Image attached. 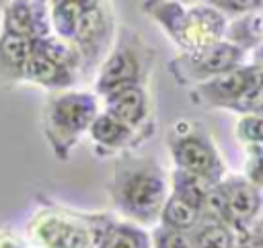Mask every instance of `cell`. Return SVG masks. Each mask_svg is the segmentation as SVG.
<instances>
[{
	"mask_svg": "<svg viewBox=\"0 0 263 248\" xmlns=\"http://www.w3.org/2000/svg\"><path fill=\"white\" fill-rule=\"evenodd\" d=\"M142 10L181 49H197L224 39L228 18L208 2L181 4L175 0H144Z\"/></svg>",
	"mask_w": 263,
	"mask_h": 248,
	"instance_id": "cell-2",
	"label": "cell"
},
{
	"mask_svg": "<svg viewBox=\"0 0 263 248\" xmlns=\"http://www.w3.org/2000/svg\"><path fill=\"white\" fill-rule=\"evenodd\" d=\"M236 133L240 139L251 141V143H261L263 146V113H247L238 125Z\"/></svg>",
	"mask_w": 263,
	"mask_h": 248,
	"instance_id": "cell-20",
	"label": "cell"
},
{
	"mask_svg": "<svg viewBox=\"0 0 263 248\" xmlns=\"http://www.w3.org/2000/svg\"><path fill=\"white\" fill-rule=\"evenodd\" d=\"M175 2H181V4H195V2H205V0H175Z\"/></svg>",
	"mask_w": 263,
	"mask_h": 248,
	"instance_id": "cell-27",
	"label": "cell"
},
{
	"mask_svg": "<svg viewBox=\"0 0 263 248\" xmlns=\"http://www.w3.org/2000/svg\"><path fill=\"white\" fill-rule=\"evenodd\" d=\"M8 2H10V0H0V12H2V8H4Z\"/></svg>",
	"mask_w": 263,
	"mask_h": 248,
	"instance_id": "cell-28",
	"label": "cell"
},
{
	"mask_svg": "<svg viewBox=\"0 0 263 248\" xmlns=\"http://www.w3.org/2000/svg\"><path fill=\"white\" fill-rule=\"evenodd\" d=\"M247 178L255 187H263V146L261 143H253L249 164H247Z\"/></svg>",
	"mask_w": 263,
	"mask_h": 248,
	"instance_id": "cell-22",
	"label": "cell"
},
{
	"mask_svg": "<svg viewBox=\"0 0 263 248\" xmlns=\"http://www.w3.org/2000/svg\"><path fill=\"white\" fill-rule=\"evenodd\" d=\"M234 248H263V219L255 221L247 232L238 234Z\"/></svg>",
	"mask_w": 263,
	"mask_h": 248,
	"instance_id": "cell-23",
	"label": "cell"
},
{
	"mask_svg": "<svg viewBox=\"0 0 263 248\" xmlns=\"http://www.w3.org/2000/svg\"><path fill=\"white\" fill-rule=\"evenodd\" d=\"M103 111L132 127H156L146 86H127L101 98Z\"/></svg>",
	"mask_w": 263,
	"mask_h": 248,
	"instance_id": "cell-13",
	"label": "cell"
},
{
	"mask_svg": "<svg viewBox=\"0 0 263 248\" xmlns=\"http://www.w3.org/2000/svg\"><path fill=\"white\" fill-rule=\"evenodd\" d=\"M68 2H74V4H80V6H92V4H97L101 0H68Z\"/></svg>",
	"mask_w": 263,
	"mask_h": 248,
	"instance_id": "cell-25",
	"label": "cell"
},
{
	"mask_svg": "<svg viewBox=\"0 0 263 248\" xmlns=\"http://www.w3.org/2000/svg\"><path fill=\"white\" fill-rule=\"evenodd\" d=\"M2 33L29 39L53 33L47 0H10L2 8Z\"/></svg>",
	"mask_w": 263,
	"mask_h": 248,
	"instance_id": "cell-11",
	"label": "cell"
},
{
	"mask_svg": "<svg viewBox=\"0 0 263 248\" xmlns=\"http://www.w3.org/2000/svg\"><path fill=\"white\" fill-rule=\"evenodd\" d=\"M205 2L216 6L224 14H236V16L255 12L263 6V0H205Z\"/></svg>",
	"mask_w": 263,
	"mask_h": 248,
	"instance_id": "cell-21",
	"label": "cell"
},
{
	"mask_svg": "<svg viewBox=\"0 0 263 248\" xmlns=\"http://www.w3.org/2000/svg\"><path fill=\"white\" fill-rule=\"evenodd\" d=\"M99 115V96L88 90H58L43 107V135L60 162H68L80 137L88 133L90 123Z\"/></svg>",
	"mask_w": 263,
	"mask_h": 248,
	"instance_id": "cell-3",
	"label": "cell"
},
{
	"mask_svg": "<svg viewBox=\"0 0 263 248\" xmlns=\"http://www.w3.org/2000/svg\"><path fill=\"white\" fill-rule=\"evenodd\" d=\"M154 64V49L129 27H121L95 78V94L101 98L127 86H146Z\"/></svg>",
	"mask_w": 263,
	"mask_h": 248,
	"instance_id": "cell-4",
	"label": "cell"
},
{
	"mask_svg": "<svg viewBox=\"0 0 263 248\" xmlns=\"http://www.w3.org/2000/svg\"><path fill=\"white\" fill-rule=\"evenodd\" d=\"M261 35H263V14L247 12L226 27L224 39L232 41L234 45L247 51V49H257L261 45Z\"/></svg>",
	"mask_w": 263,
	"mask_h": 248,
	"instance_id": "cell-18",
	"label": "cell"
},
{
	"mask_svg": "<svg viewBox=\"0 0 263 248\" xmlns=\"http://www.w3.org/2000/svg\"><path fill=\"white\" fill-rule=\"evenodd\" d=\"M156 127H132L113 115L99 111L88 127V137L92 141L95 154L99 158H113L117 154L134 152L144 141L152 137Z\"/></svg>",
	"mask_w": 263,
	"mask_h": 248,
	"instance_id": "cell-10",
	"label": "cell"
},
{
	"mask_svg": "<svg viewBox=\"0 0 263 248\" xmlns=\"http://www.w3.org/2000/svg\"><path fill=\"white\" fill-rule=\"evenodd\" d=\"M35 39L0 33V84H21Z\"/></svg>",
	"mask_w": 263,
	"mask_h": 248,
	"instance_id": "cell-15",
	"label": "cell"
},
{
	"mask_svg": "<svg viewBox=\"0 0 263 248\" xmlns=\"http://www.w3.org/2000/svg\"><path fill=\"white\" fill-rule=\"evenodd\" d=\"M201 209H197L195 205L187 203L185 199L173 195L168 191V197L162 205V211H160V217L158 221L162 225H168V228H177V230H185V232H191L199 219H201Z\"/></svg>",
	"mask_w": 263,
	"mask_h": 248,
	"instance_id": "cell-17",
	"label": "cell"
},
{
	"mask_svg": "<svg viewBox=\"0 0 263 248\" xmlns=\"http://www.w3.org/2000/svg\"><path fill=\"white\" fill-rule=\"evenodd\" d=\"M259 207V187H255L249 178L232 176L210 187L203 205V215L220 219L234 234H242L255 223Z\"/></svg>",
	"mask_w": 263,
	"mask_h": 248,
	"instance_id": "cell-7",
	"label": "cell"
},
{
	"mask_svg": "<svg viewBox=\"0 0 263 248\" xmlns=\"http://www.w3.org/2000/svg\"><path fill=\"white\" fill-rule=\"evenodd\" d=\"M168 187L166 172L156 160L136 158L107 180V197L117 215L138 225H150L160 217Z\"/></svg>",
	"mask_w": 263,
	"mask_h": 248,
	"instance_id": "cell-1",
	"label": "cell"
},
{
	"mask_svg": "<svg viewBox=\"0 0 263 248\" xmlns=\"http://www.w3.org/2000/svg\"><path fill=\"white\" fill-rule=\"evenodd\" d=\"M92 248H152V238L144 230L125 217L113 213H99L95 225Z\"/></svg>",
	"mask_w": 263,
	"mask_h": 248,
	"instance_id": "cell-12",
	"label": "cell"
},
{
	"mask_svg": "<svg viewBox=\"0 0 263 248\" xmlns=\"http://www.w3.org/2000/svg\"><path fill=\"white\" fill-rule=\"evenodd\" d=\"M78 80V72L51 59L47 53H43L37 43L33 45V53L29 55L25 70H23V82L27 84H35L47 90H66L72 88Z\"/></svg>",
	"mask_w": 263,
	"mask_h": 248,
	"instance_id": "cell-14",
	"label": "cell"
},
{
	"mask_svg": "<svg viewBox=\"0 0 263 248\" xmlns=\"http://www.w3.org/2000/svg\"><path fill=\"white\" fill-rule=\"evenodd\" d=\"M97 211H78L51 199L27 221V236L37 248H92Z\"/></svg>",
	"mask_w": 263,
	"mask_h": 248,
	"instance_id": "cell-5",
	"label": "cell"
},
{
	"mask_svg": "<svg viewBox=\"0 0 263 248\" xmlns=\"http://www.w3.org/2000/svg\"><path fill=\"white\" fill-rule=\"evenodd\" d=\"M257 59H263V35H261V45L257 47Z\"/></svg>",
	"mask_w": 263,
	"mask_h": 248,
	"instance_id": "cell-26",
	"label": "cell"
},
{
	"mask_svg": "<svg viewBox=\"0 0 263 248\" xmlns=\"http://www.w3.org/2000/svg\"><path fill=\"white\" fill-rule=\"evenodd\" d=\"M166 146L177 168L201 178L210 187L222 180L224 162L216 146L203 131L191 127L187 121H179L171 129L166 137Z\"/></svg>",
	"mask_w": 263,
	"mask_h": 248,
	"instance_id": "cell-6",
	"label": "cell"
},
{
	"mask_svg": "<svg viewBox=\"0 0 263 248\" xmlns=\"http://www.w3.org/2000/svg\"><path fill=\"white\" fill-rule=\"evenodd\" d=\"M150 238H152V248H193L191 232L168 228L162 223H158L152 230Z\"/></svg>",
	"mask_w": 263,
	"mask_h": 248,
	"instance_id": "cell-19",
	"label": "cell"
},
{
	"mask_svg": "<svg viewBox=\"0 0 263 248\" xmlns=\"http://www.w3.org/2000/svg\"><path fill=\"white\" fill-rule=\"evenodd\" d=\"M115 41V18L105 0L82 10L70 45L80 57V70L92 74Z\"/></svg>",
	"mask_w": 263,
	"mask_h": 248,
	"instance_id": "cell-9",
	"label": "cell"
},
{
	"mask_svg": "<svg viewBox=\"0 0 263 248\" xmlns=\"http://www.w3.org/2000/svg\"><path fill=\"white\" fill-rule=\"evenodd\" d=\"M193 248H234L236 234L216 217L201 215L199 223L191 230Z\"/></svg>",
	"mask_w": 263,
	"mask_h": 248,
	"instance_id": "cell-16",
	"label": "cell"
},
{
	"mask_svg": "<svg viewBox=\"0 0 263 248\" xmlns=\"http://www.w3.org/2000/svg\"><path fill=\"white\" fill-rule=\"evenodd\" d=\"M245 53L247 51L232 41L220 39L197 49L181 51L168 61V72L179 86H195L240 66Z\"/></svg>",
	"mask_w": 263,
	"mask_h": 248,
	"instance_id": "cell-8",
	"label": "cell"
},
{
	"mask_svg": "<svg viewBox=\"0 0 263 248\" xmlns=\"http://www.w3.org/2000/svg\"><path fill=\"white\" fill-rule=\"evenodd\" d=\"M0 248H27V242L14 230L0 228Z\"/></svg>",
	"mask_w": 263,
	"mask_h": 248,
	"instance_id": "cell-24",
	"label": "cell"
}]
</instances>
